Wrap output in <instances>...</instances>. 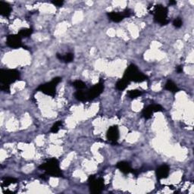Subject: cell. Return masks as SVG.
<instances>
[{
	"mask_svg": "<svg viewBox=\"0 0 194 194\" xmlns=\"http://www.w3.org/2000/svg\"><path fill=\"white\" fill-rule=\"evenodd\" d=\"M116 167L118 170L121 171V172L125 174H129L130 172H134L133 169H131L130 164L127 162H118L117 165H116Z\"/></svg>",
	"mask_w": 194,
	"mask_h": 194,
	"instance_id": "obj_13",
	"label": "cell"
},
{
	"mask_svg": "<svg viewBox=\"0 0 194 194\" xmlns=\"http://www.w3.org/2000/svg\"><path fill=\"white\" fill-rule=\"evenodd\" d=\"M0 89H1L3 91L5 92V93H9V91H10V86H7V85H1V86H0Z\"/></svg>",
	"mask_w": 194,
	"mask_h": 194,
	"instance_id": "obj_25",
	"label": "cell"
},
{
	"mask_svg": "<svg viewBox=\"0 0 194 194\" xmlns=\"http://www.w3.org/2000/svg\"><path fill=\"white\" fill-rule=\"evenodd\" d=\"M129 84H130V82H129L128 80H127L126 79L122 77V79H121V80H119L116 83L115 86L116 88H117V90H120V91H122V90H125V89L127 88V86H128Z\"/></svg>",
	"mask_w": 194,
	"mask_h": 194,
	"instance_id": "obj_16",
	"label": "cell"
},
{
	"mask_svg": "<svg viewBox=\"0 0 194 194\" xmlns=\"http://www.w3.org/2000/svg\"><path fill=\"white\" fill-rule=\"evenodd\" d=\"M173 25L174 27H175L176 28H180V27L183 25V21L180 18H175L173 21Z\"/></svg>",
	"mask_w": 194,
	"mask_h": 194,
	"instance_id": "obj_24",
	"label": "cell"
},
{
	"mask_svg": "<svg viewBox=\"0 0 194 194\" xmlns=\"http://www.w3.org/2000/svg\"><path fill=\"white\" fill-rule=\"evenodd\" d=\"M32 33L33 30L31 28H22L20 30L18 34L19 35L21 38H27L29 37V36H30Z\"/></svg>",
	"mask_w": 194,
	"mask_h": 194,
	"instance_id": "obj_17",
	"label": "cell"
},
{
	"mask_svg": "<svg viewBox=\"0 0 194 194\" xmlns=\"http://www.w3.org/2000/svg\"><path fill=\"white\" fill-rule=\"evenodd\" d=\"M164 108H162V106H161L160 105H149V106L146 107V108L142 111V115H143V117L146 118V119H149V118H152L153 113L162 112Z\"/></svg>",
	"mask_w": 194,
	"mask_h": 194,
	"instance_id": "obj_9",
	"label": "cell"
},
{
	"mask_svg": "<svg viewBox=\"0 0 194 194\" xmlns=\"http://www.w3.org/2000/svg\"><path fill=\"white\" fill-rule=\"evenodd\" d=\"M106 137L112 144L117 143L119 138V130L117 125H113L108 128L106 134Z\"/></svg>",
	"mask_w": 194,
	"mask_h": 194,
	"instance_id": "obj_10",
	"label": "cell"
},
{
	"mask_svg": "<svg viewBox=\"0 0 194 194\" xmlns=\"http://www.w3.org/2000/svg\"><path fill=\"white\" fill-rule=\"evenodd\" d=\"M165 90H169V91L171 92V93H177V92H178L179 88L177 87V86L176 85L175 83H174L172 80H169L166 82V84L165 85Z\"/></svg>",
	"mask_w": 194,
	"mask_h": 194,
	"instance_id": "obj_15",
	"label": "cell"
},
{
	"mask_svg": "<svg viewBox=\"0 0 194 194\" xmlns=\"http://www.w3.org/2000/svg\"><path fill=\"white\" fill-rule=\"evenodd\" d=\"M123 78L126 79L129 82L133 81L135 83H141L148 80L147 76L140 72L138 68L134 64H130L127 67L126 71H125V74H124Z\"/></svg>",
	"mask_w": 194,
	"mask_h": 194,
	"instance_id": "obj_1",
	"label": "cell"
},
{
	"mask_svg": "<svg viewBox=\"0 0 194 194\" xmlns=\"http://www.w3.org/2000/svg\"><path fill=\"white\" fill-rule=\"evenodd\" d=\"M62 124H63L62 121H56V122H55L54 125H53V127H51V130H50L51 132L54 133V134H56V133H58L59 129H60V127H62Z\"/></svg>",
	"mask_w": 194,
	"mask_h": 194,
	"instance_id": "obj_23",
	"label": "cell"
},
{
	"mask_svg": "<svg viewBox=\"0 0 194 194\" xmlns=\"http://www.w3.org/2000/svg\"><path fill=\"white\" fill-rule=\"evenodd\" d=\"M72 86H73L74 87L77 89L78 90H84V89L86 87V84H85L84 82H83L82 80H77L74 81V82L72 83Z\"/></svg>",
	"mask_w": 194,
	"mask_h": 194,
	"instance_id": "obj_19",
	"label": "cell"
},
{
	"mask_svg": "<svg viewBox=\"0 0 194 194\" xmlns=\"http://www.w3.org/2000/svg\"><path fill=\"white\" fill-rule=\"evenodd\" d=\"M177 3L176 1H170L169 2V4L170 5H175Z\"/></svg>",
	"mask_w": 194,
	"mask_h": 194,
	"instance_id": "obj_30",
	"label": "cell"
},
{
	"mask_svg": "<svg viewBox=\"0 0 194 194\" xmlns=\"http://www.w3.org/2000/svg\"><path fill=\"white\" fill-rule=\"evenodd\" d=\"M104 90V84L100 81L96 85H94L93 87H91L87 92H86V101L93 100L94 99L99 97Z\"/></svg>",
	"mask_w": 194,
	"mask_h": 194,
	"instance_id": "obj_7",
	"label": "cell"
},
{
	"mask_svg": "<svg viewBox=\"0 0 194 194\" xmlns=\"http://www.w3.org/2000/svg\"><path fill=\"white\" fill-rule=\"evenodd\" d=\"M142 94H143V92L138 90H129V91L127 92V96H128V97L130 98V99H135V98L141 96Z\"/></svg>",
	"mask_w": 194,
	"mask_h": 194,
	"instance_id": "obj_20",
	"label": "cell"
},
{
	"mask_svg": "<svg viewBox=\"0 0 194 194\" xmlns=\"http://www.w3.org/2000/svg\"><path fill=\"white\" fill-rule=\"evenodd\" d=\"M176 71H177V72L178 74L182 73V72H183V66H181V65L177 66V68H176Z\"/></svg>",
	"mask_w": 194,
	"mask_h": 194,
	"instance_id": "obj_28",
	"label": "cell"
},
{
	"mask_svg": "<svg viewBox=\"0 0 194 194\" xmlns=\"http://www.w3.org/2000/svg\"><path fill=\"white\" fill-rule=\"evenodd\" d=\"M52 3H53V5H55V6L61 7L64 4V1H60V0H59V1H52Z\"/></svg>",
	"mask_w": 194,
	"mask_h": 194,
	"instance_id": "obj_26",
	"label": "cell"
},
{
	"mask_svg": "<svg viewBox=\"0 0 194 194\" xmlns=\"http://www.w3.org/2000/svg\"><path fill=\"white\" fill-rule=\"evenodd\" d=\"M74 58H75V55L73 53H68L65 55L62 56V60L65 63H70V62H73Z\"/></svg>",
	"mask_w": 194,
	"mask_h": 194,
	"instance_id": "obj_21",
	"label": "cell"
},
{
	"mask_svg": "<svg viewBox=\"0 0 194 194\" xmlns=\"http://www.w3.org/2000/svg\"><path fill=\"white\" fill-rule=\"evenodd\" d=\"M123 13H124V15H125V18L130 17V16L131 15V14H132V12H131V11L130 10V9H125V10L123 12Z\"/></svg>",
	"mask_w": 194,
	"mask_h": 194,
	"instance_id": "obj_27",
	"label": "cell"
},
{
	"mask_svg": "<svg viewBox=\"0 0 194 194\" xmlns=\"http://www.w3.org/2000/svg\"><path fill=\"white\" fill-rule=\"evenodd\" d=\"M75 97L76 98L78 101L80 102H84L86 101V92L82 91V90H78L76 93H75Z\"/></svg>",
	"mask_w": 194,
	"mask_h": 194,
	"instance_id": "obj_18",
	"label": "cell"
},
{
	"mask_svg": "<svg viewBox=\"0 0 194 194\" xmlns=\"http://www.w3.org/2000/svg\"><path fill=\"white\" fill-rule=\"evenodd\" d=\"M18 182L17 179L14 178V177H4L3 180V184H4L5 186H8L12 184H15V183Z\"/></svg>",
	"mask_w": 194,
	"mask_h": 194,
	"instance_id": "obj_22",
	"label": "cell"
},
{
	"mask_svg": "<svg viewBox=\"0 0 194 194\" xmlns=\"http://www.w3.org/2000/svg\"><path fill=\"white\" fill-rule=\"evenodd\" d=\"M108 17L112 21L115 22V23H118L121 22L125 19V17L124 15L123 12H111L107 14Z\"/></svg>",
	"mask_w": 194,
	"mask_h": 194,
	"instance_id": "obj_14",
	"label": "cell"
},
{
	"mask_svg": "<svg viewBox=\"0 0 194 194\" xmlns=\"http://www.w3.org/2000/svg\"><path fill=\"white\" fill-rule=\"evenodd\" d=\"M169 171H170V168L169 165H161L160 167H158V169H156V174L157 178H158V180L167 178V177H169Z\"/></svg>",
	"mask_w": 194,
	"mask_h": 194,
	"instance_id": "obj_11",
	"label": "cell"
},
{
	"mask_svg": "<svg viewBox=\"0 0 194 194\" xmlns=\"http://www.w3.org/2000/svg\"><path fill=\"white\" fill-rule=\"evenodd\" d=\"M150 13L154 16V21L156 23L160 24L161 25H166L169 24V21L168 20L169 10L166 7L162 5H157L153 7V9Z\"/></svg>",
	"mask_w": 194,
	"mask_h": 194,
	"instance_id": "obj_4",
	"label": "cell"
},
{
	"mask_svg": "<svg viewBox=\"0 0 194 194\" xmlns=\"http://www.w3.org/2000/svg\"><path fill=\"white\" fill-rule=\"evenodd\" d=\"M62 56H63V55H62L61 54H59V53H57V54H56V57H57V58H58L60 61H62Z\"/></svg>",
	"mask_w": 194,
	"mask_h": 194,
	"instance_id": "obj_29",
	"label": "cell"
},
{
	"mask_svg": "<svg viewBox=\"0 0 194 194\" xmlns=\"http://www.w3.org/2000/svg\"><path fill=\"white\" fill-rule=\"evenodd\" d=\"M39 169L45 171L46 174L49 176L55 177L63 176V174L59 167L58 161L55 158H50L49 160L47 161L45 163L39 166Z\"/></svg>",
	"mask_w": 194,
	"mask_h": 194,
	"instance_id": "obj_2",
	"label": "cell"
},
{
	"mask_svg": "<svg viewBox=\"0 0 194 194\" xmlns=\"http://www.w3.org/2000/svg\"><path fill=\"white\" fill-rule=\"evenodd\" d=\"M88 185L92 193H100L104 189V179L97 177L95 175H90L88 178Z\"/></svg>",
	"mask_w": 194,
	"mask_h": 194,
	"instance_id": "obj_6",
	"label": "cell"
},
{
	"mask_svg": "<svg viewBox=\"0 0 194 194\" xmlns=\"http://www.w3.org/2000/svg\"><path fill=\"white\" fill-rule=\"evenodd\" d=\"M12 12V8L7 3L0 1V14L3 17L8 18Z\"/></svg>",
	"mask_w": 194,
	"mask_h": 194,
	"instance_id": "obj_12",
	"label": "cell"
},
{
	"mask_svg": "<svg viewBox=\"0 0 194 194\" xmlns=\"http://www.w3.org/2000/svg\"><path fill=\"white\" fill-rule=\"evenodd\" d=\"M62 81V77H56L52 80L50 82L46 83L44 84H41L36 89L37 91L42 92L46 95L50 96V97H55L56 93V87L59 83Z\"/></svg>",
	"mask_w": 194,
	"mask_h": 194,
	"instance_id": "obj_5",
	"label": "cell"
},
{
	"mask_svg": "<svg viewBox=\"0 0 194 194\" xmlns=\"http://www.w3.org/2000/svg\"><path fill=\"white\" fill-rule=\"evenodd\" d=\"M20 78V72L16 69H1L0 83L1 85L10 86Z\"/></svg>",
	"mask_w": 194,
	"mask_h": 194,
	"instance_id": "obj_3",
	"label": "cell"
},
{
	"mask_svg": "<svg viewBox=\"0 0 194 194\" xmlns=\"http://www.w3.org/2000/svg\"><path fill=\"white\" fill-rule=\"evenodd\" d=\"M6 44L12 49H18V48L25 47L22 44L21 37L18 34H11L6 37Z\"/></svg>",
	"mask_w": 194,
	"mask_h": 194,
	"instance_id": "obj_8",
	"label": "cell"
}]
</instances>
